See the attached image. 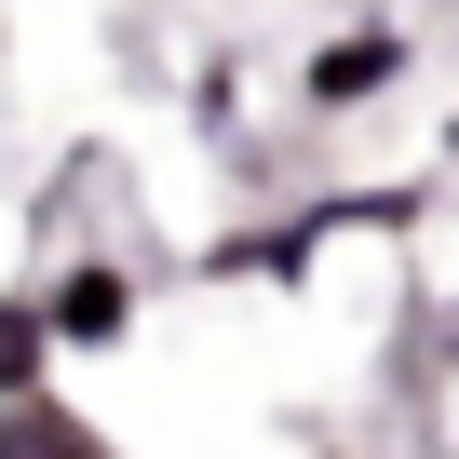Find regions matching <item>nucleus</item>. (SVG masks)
<instances>
[{
	"mask_svg": "<svg viewBox=\"0 0 459 459\" xmlns=\"http://www.w3.org/2000/svg\"><path fill=\"white\" fill-rule=\"evenodd\" d=\"M0 459H122V446H108V432H95V419L41 378V392H14V405H0Z\"/></svg>",
	"mask_w": 459,
	"mask_h": 459,
	"instance_id": "nucleus-3",
	"label": "nucleus"
},
{
	"mask_svg": "<svg viewBox=\"0 0 459 459\" xmlns=\"http://www.w3.org/2000/svg\"><path fill=\"white\" fill-rule=\"evenodd\" d=\"M28 311H41L55 351H122V338H135V271H122V257H68Z\"/></svg>",
	"mask_w": 459,
	"mask_h": 459,
	"instance_id": "nucleus-2",
	"label": "nucleus"
},
{
	"mask_svg": "<svg viewBox=\"0 0 459 459\" xmlns=\"http://www.w3.org/2000/svg\"><path fill=\"white\" fill-rule=\"evenodd\" d=\"M405 68H419V41H405L392 14H365V28H325V41L298 55V108H311V122H351V108H378Z\"/></svg>",
	"mask_w": 459,
	"mask_h": 459,
	"instance_id": "nucleus-1",
	"label": "nucleus"
},
{
	"mask_svg": "<svg viewBox=\"0 0 459 459\" xmlns=\"http://www.w3.org/2000/svg\"><path fill=\"white\" fill-rule=\"evenodd\" d=\"M55 378V338H41V311L28 298H0V405H14V392H41Z\"/></svg>",
	"mask_w": 459,
	"mask_h": 459,
	"instance_id": "nucleus-4",
	"label": "nucleus"
}]
</instances>
